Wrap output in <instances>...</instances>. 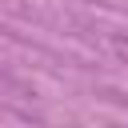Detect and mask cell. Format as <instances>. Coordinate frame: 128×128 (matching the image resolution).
<instances>
[{
  "instance_id": "obj_1",
  "label": "cell",
  "mask_w": 128,
  "mask_h": 128,
  "mask_svg": "<svg viewBox=\"0 0 128 128\" xmlns=\"http://www.w3.org/2000/svg\"><path fill=\"white\" fill-rule=\"evenodd\" d=\"M112 52H116V56L128 64V36H112Z\"/></svg>"
}]
</instances>
